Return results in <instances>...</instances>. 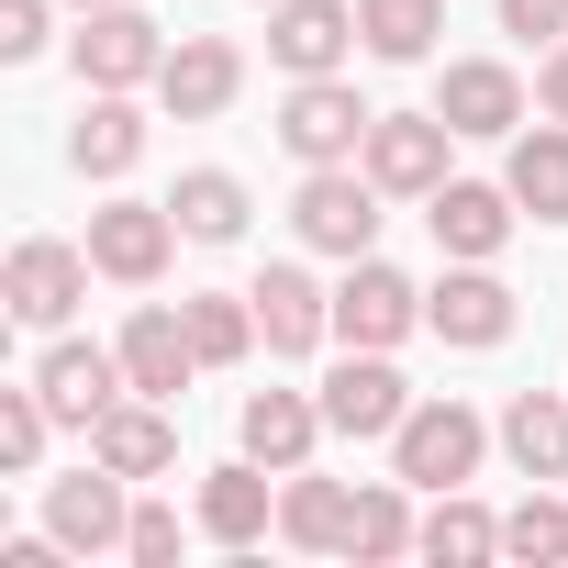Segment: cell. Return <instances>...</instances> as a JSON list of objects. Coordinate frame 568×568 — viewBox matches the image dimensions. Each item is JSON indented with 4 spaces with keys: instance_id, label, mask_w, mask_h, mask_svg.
<instances>
[{
    "instance_id": "4316f807",
    "label": "cell",
    "mask_w": 568,
    "mask_h": 568,
    "mask_svg": "<svg viewBox=\"0 0 568 568\" xmlns=\"http://www.w3.org/2000/svg\"><path fill=\"white\" fill-rule=\"evenodd\" d=\"M168 212H179L190 245H234V234H245V179H234V168H190V179L168 190Z\"/></svg>"
},
{
    "instance_id": "6da1fadb",
    "label": "cell",
    "mask_w": 568,
    "mask_h": 568,
    "mask_svg": "<svg viewBox=\"0 0 568 568\" xmlns=\"http://www.w3.org/2000/svg\"><path fill=\"white\" fill-rule=\"evenodd\" d=\"M490 435L501 424H479L468 402H413L402 413V435H390V479H413V490H468L479 479V457H490Z\"/></svg>"
},
{
    "instance_id": "74e56055",
    "label": "cell",
    "mask_w": 568,
    "mask_h": 568,
    "mask_svg": "<svg viewBox=\"0 0 568 568\" xmlns=\"http://www.w3.org/2000/svg\"><path fill=\"white\" fill-rule=\"evenodd\" d=\"M256 12H278V0H256Z\"/></svg>"
},
{
    "instance_id": "ac0fdd59",
    "label": "cell",
    "mask_w": 568,
    "mask_h": 568,
    "mask_svg": "<svg viewBox=\"0 0 568 568\" xmlns=\"http://www.w3.org/2000/svg\"><path fill=\"white\" fill-rule=\"evenodd\" d=\"M90 457H101V468H123V479H168V468H179V424H168V402L123 390V402L90 424Z\"/></svg>"
},
{
    "instance_id": "ffe728a7",
    "label": "cell",
    "mask_w": 568,
    "mask_h": 568,
    "mask_svg": "<svg viewBox=\"0 0 568 568\" xmlns=\"http://www.w3.org/2000/svg\"><path fill=\"white\" fill-rule=\"evenodd\" d=\"M190 368H201V346H190V313L145 302V313L123 324V379H134L145 402H179V390H190Z\"/></svg>"
},
{
    "instance_id": "e575fe53",
    "label": "cell",
    "mask_w": 568,
    "mask_h": 568,
    "mask_svg": "<svg viewBox=\"0 0 568 568\" xmlns=\"http://www.w3.org/2000/svg\"><path fill=\"white\" fill-rule=\"evenodd\" d=\"M501 34H524V45H568V0H501Z\"/></svg>"
},
{
    "instance_id": "f546056e",
    "label": "cell",
    "mask_w": 568,
    "mask_h": 568,
    "mask_svg": "<svg viewBox=\"0 0 568 568\" xmlns=\"http://www.w3.org/2000/svg\"><path fill=\"white\" fill-rule=\"evenodd\" d=\"M179 313H190V346H201V368H234V357L256 346V302H245V291H190Z\"/></svg>"
},
{
    "instance_id": "2e32d148",
    "label": "cell",
    "mask_w": 568,
    "mask_h": 568,
    "mask_svg": "<svg viewBox=\"0 0 568 568\" xmlns=\"http://www.w3.org/2000/svg\"><path fill=\"white\" fill-rule=\"evenodd\" d=\"M234 435H245V457H256V468L291 479V468H313V446H324L335 424H324V402H313V390H245Z\"/></svg>"
},
{
    "instance_id": "d590c367",
    "label": "cell",
    "mask_w": 568,
    "mask_h": 568,
    "mask_svg": "<svg viewBox=\"0 0 568 568\" xmlns=\"http://www.w3.org/2000/svg\"><path fill=\"white\" fill-rule=\"evenodd\" d=\"M535 112L568 123V45H546V68H535Z\"/></svg>"
},
{
    "instance_id": "277c9868",
    "label": "cell",
    "mask_w": 568,
    "mask_h": 568,
    "mask_svg": "<svg viewBox=\"0 0 568 568\" xmlns=\"http://www.w3.org/2000/svg\"><path fill=\"white\" fill-rule=\"evenodd\" d=\"M368 101H357V79H291V101H278V145H291L302 168H346L357 145H368Z\"/></svg>"
},
{
    "instance_id": "52a82bcc",
    "label": "cell",
    "mask_w": 568,
    "mask_h": 568,
    "mask_svg": "<svg viewBox=\"0 0 568 568\" xmlns=\"http://www.w3.org/2000/svg\"><path fill=\"white\" fill-rule=\"evenodd\" d=\"M168 256H179V212H168V201H101V212H90V267H101V278L156 291Z\"/></svg>"
},
{
    "instance_id": "f1b7e54d",
    "label": "cell",
    "mask_w": 568,
    "mask_h": 568,
    "mask_svg": "<svg viewBox=\"0 0 568 568\" xmlns=\"http://www.w3.org/2000/svg\"><path fill=\"white\" fill-rule=\"evenodd\" d=\"M357 34H368V57L424 68V57H435V34H446V0H357Z\"/></svg>"
},
{
    "instance_id": "83f0119b",
    "label": "cell",
    "mask_w": 568,
    "mask_h": 568,
    "mask_svg": "<svg viewBox=\"0 0 568 568\" xmlns=\"http://www.w3.org/2000/svg\"><path fill=\"white\" fill-rule=\"evenodd\" d=\"M424 557H435V568H490V557H501V513H479L468 490H435V513H424Z\"/></svg>"
},
{
    "instance_id": "7c38bea8",
    "label": "cell",
    "mask_w": 568,
    "mask_h": 568,
    "mask_svg": "<svg viewBox=\"0 0 568 568\" xmlns=\"http://www.w3.org/2000/svg\"><path fill=\"white\" fill-rule=\"evenodd\" d=\"M45 535H68L79 557H123V535H134V501H123V468H79V479H57L45 490Z\"/></svg>"
},
{
    "instance_id": "d6986e66",
    "label": "cell",
    "mask_w": 568,
    "mask_h": 568,
    "mask_svg": "<svg viewBox=\"0 0 568 568\" xmlns=\"http://www.w3.org/2000/svg\"><path fill=\"white\" fill-rule=\"evenodd\" d=\"M435 112H446L457 134H524V79H513L501 57H457V68L435 79Z\"/></svg>"
},
{
    "instance_id": "484cf974",
    "label": "cell",
    "mask_w": 568,
    "mask_h": 568,
    "mask_svg": "<svg viewBox=\"0 0 568 568\" xmlns=\"http://www.w3.org/2000/svg\"><path fill=\"white\" fill-rule=\"evenodd\" d=\"M501 190H513L535 223H568V123H535V134H513V168H501Z\"/></svg>"
},
{
    "instance_id": "8fae6325",
    "label": "cell",
    "mask_w": 568,
    "mask_h": 568,
    "mask_svg": "<svg viewBox=\"0 0 568 568\" xmlns=\"http://www.w3.org/2000/svg\"><path fill=\"white\" fill-rule=\"evenodd\" d=\"M357 45H368L357 34V0H278V12H267V57L291 79H335Z\"/></svg>"
},
{
    "instance_id": "7a4b0ae2",
    "label": "cell",
    "mask_w": 568,
    "mask_h": 568,
    "mask_svg": "<svg viewBox=\"0 0 568 568\" xmlns=\"http://www.w3.org/2000/svg\"><path fill=\"white\" fill-rule=\"evenodd\" d=\"M90 245H57V234H23L12 245V267H0V302H12V324H34V335H57L79 302H90Z\"/></svg>"
},
{
    "instance_id": "d6a6232c",
    "label": "cell",
    "mask_w": 568,
    "mask_h": 568,
    "mask_svg": "<svg viewBox=\"0 0 568 568\" xmlns=\"http://www.w3.org/2000/svg\"><path fill=\"white\" fill-rule=\"evenodd\" d=\"M134 568H179V513L168 501H134V535H123Z\"/></svg>"
},
{
    "instance_id": "3957f363",
    "label": "cell",
    "mask_w": 568,
    "mask_h": 568,
    "mask_svg": "<svg viewBox=\"0 0 568 568\" xmlns=\"http://www.w3.org/2000/svg\"><path fill=\"white\" fill-rule=\"evenodd\" d=\"M379 201H390V190L346 156V168H313V179H302L291 223H302V245H313V256H368V245H379Z\"/></svg>"
},
{
    "instance_id": "4fadbf2b",
    "label": "cell",
    "mask_w": 568,
    "mask_h": 568,
    "mask_svg": "<svg viewBox=\"0 0 568 568\" xmlns=\"http://www.w3.org/2000/svg\"><path fill=\"white\" fill-rule=\"evenodd\" d=\"M424 324L446 346H501L513 335V291L490 278V256H446V278L424 291Z\"/></svg>"
},
{
    "instance_id": "5bb4252c",
    "label": "cell",
    "mask_w": 568,
    "mask_h": 568,
    "mask_svg": "<svg viewBox=\"0 0 568 568\" xmlns=\"http://www.w3.org/2000/svg\"><path fill=\"white\" fill-rule=\"evenodd\" d=\"M256 335H267V357H313L324 335H335V291H324V278L313 267H291V256H278L267 278H256Z\"/></svg>"
},
{
    "instance_id": "7402d4cb",
    "label": "cell",
    "mask_w": 568,
    "mask_h": 568,
    "mask_svg": "<svg viewBox=\"0 0 568 568\" xmlns=\"http://www.w3.org/2000/svg\"><path fill=\"white\" fill-rule=\"evenodd\" d=\"M134 156H145L134 90H90V112H79V134H68V168H79V179H123Z\"/></svg>"
},
{
    "instance_id": "44dd1931",
    "label": "cell",
    "mask_w": 568,
    "mask_h": 568,
    "mask_svg": "<svg viewBox=\"0 0 568 568\" xmlns=\"http://www.w3.org/2000/svg\"><path fill=\"white\" fill-rule=\"evenodd\" d=\"M267 479H278V468H256V457H234V468H212V479H201V535L245 557V546H256V535L278 524V501H267Z\"/></svg>"
},
{
    "instance_id": "1f68e13d",
    "label": "cell",
    "mask_w": 568,
    "mask_h": 568,
    "mask_svg": "<svg viewBox=\"0 0 568 568\" xmlns=\"http://www.w3.org/2000/svg\"><path fill=\"white\" fill-rule=\"evenodd\" d=\"M45 424H57V413H45V390H34V379H23V390H0V468H12V479L45 457Z\"/></svg>"
},
{
    "instance_id": "836d02e7",
    "label": "cell",
    "mask_w": 568,
    "mask_h": 568,
    "mask_svg": "<svg viewBox=\"0 0 568 568\" xmlns=\"http://www.w3.org/2000/svg\"><path fill=\"white\" fill-rule=\"evenodd\" d=\"M45 12H57V0H0V57H45Z\"/></svg>"
},
{
    "instance_id": "30bf717a",
    "label": "cell",
    "mask_w": 568,
    "mask_h": 568,
    "mask_svg": "<svg viewBox=\"0 0 568 568\" xmlns=\"http://www.w3.org/2000/svg\"><path fill=\"white\" fill-rule=\"evenodd\" d=\"M402 413H413V379L390 368V346H346V368L324 379V424L335 435H402Z\"/></svg>"
},
{
    "instance_id": "8992f818",
    "label": "cell",
    "mask_w": 568,
    "mask_h": 568,
    "mask_svg": "<svg viewBox=\"0 0 568 568\" xmlns=\"http://www.w3.org/2000/svg\"><path fill=\"white\" fill-rule=\"evenodd\" d=\"M79 90H145L168 68V34L134 12V0H101V12H79Z\"/></svg>"
},
{
    "instance_id": "8d00e7d4",
    "label": "cell",
    "mask_w": 568,
    "mask_h": 568,
    "mask_svg": "<svg viewBox=\"0 0 568 568\" xmlns=\"http://www.w3.org/2000/svg\"><path fill=\"white\" fill-rule=\"evenodd\" d=\"M68 12H101V0H68Z\"/></svg>"
},
{
    "instance_id": "ba28073f",
    "label": "cell",
    "mask_w": 568,
    "mask_h": 568,
    "mask_svg": "<svg viewBox=\"0 0 568 568\" xmlns=\"http://www.w3.org/2000/svg\"><path fill=\"white\" fill-rule=\"evenodd\" d=\"M424 324V291L402 267H379V256H346V278H335V346H402Z\"/></svg>"
},
{
    "instance_id": "4dcf8cb0",
    "label": "cell",
    "mask_w": 568,
    "mask_h": 568,
    "mask_svg": "<svg viewBox=\"0 0 568 568\" xmlns=\"http://www.w3.org/2000/svg\"><path fill=\"white\" fill-rule=\"evenodd\" d=\"M501 557H524V568H557L568 557V501H546V479L501 513Z\"/></svg>"
},
{
    "instance_id": "9a60e30c",
    "label": "cell",
    "mask_w": 568,
    "mask_h": 568,
    "mask_svg": "<svg viewBox=\"0 0 568 568\" xmlns=\"http://www.w3.org/2000/svg\"><path fill=\"white\" fill-rule=\"evenodd\" d=\"M234 90H245V57H234L223 34H179V45H168V68H156L168 123H212V112H234Z\"/></svg>"
},
{
    "instance_id": "603a6c76",
    "label": "cell",
    "mask_w": 568,
    "mask_h": 568,
    "mask_svg": "<svg viewBox=\"0 0 568 568\" xmlns=\"http://www.w3.org/2000/svg\"><path fill=\"white\" fill-rule=\"evenodd\" d=\"M501 457L524 479H568V390H513L501 402Z\"/></svg>"
},
{
    "instance_id": "e0dca14e",
    "label": "cell",
    "mask_w": 568,
    "mask_h": 568,
    "mask_svg": "<svg viewBox=\"0 0 568 568\" xmlns=\"http://www.w3.org/2000/svg\"><path fill=\"white\" fill-rule=\"evenodd\" d=\"M424 223H435V245H446V256H501V245H513V223H524V201H513V190H490V179H446V190L424 201Z\"/></svg>"
},
{
    "instance_id": "d4e9b609",
    "label": "cell",
    "mask_w": 568,
    "mask_h": 568,
    "mask_svg": "<svg viewBox=\"0 0 568 568\" xmlns=\"http://www.w3.org/2000/svg\"><path fill=\"white\" fill-rule=\"evenodd\" d=\"M346 524H357V490H346V479L291 468V490H278V535L313 546V557H346Z\"/></svg>"
},
{
    "instance_id": "5b68a950",
    "label": "cell",
    "mask_w": 568,
    "mask_h": 568,
    "mask_svg": "<svg viewBox=\"0 0 568 568\" xmlns=\"http://www.w3.org/2000/svg\"><path fill=\"white\" fill-rule=\"evenodd\" d=\"M446 145H457L446 112H379L368 145H357V168H368L390 201H435V190H446Z\"/></svg>"
},
{
    "instance_id": "cb8c5ba5",
    "label": "cell",
    "mask_w": 568,
    "mask_h": 568,
    "mask_svg": "<svg viewBox=\"0 0 568 568\" xmlns=\"http://www.w3.org/2000/svg\"><path fill=\"white\" fill-rule=\"evenodd\" d=\"M346 557H368V568H390V557H424V513H413V479H368V490H357Z\"/></svg>"
},
{
    "instance_id": "9c48e42d",
    "label": "cell",
    "mask_w": 568,
    "mask_h": 568,
    "mask_svg": "<svg viewBox=\"0 0 568 568\" xmlns=\"http://www.w3.org/2000/svg\"><path fill=\"white\" fill-rule=\"evenodd\" d=\"M34 390H45V413H57V424H79V435H90L134 379H123V346H79V335H57V346L34 357Z\"/></svg>"
}]
</instances>
